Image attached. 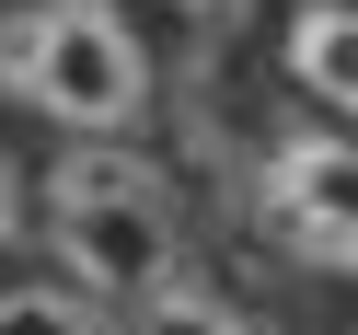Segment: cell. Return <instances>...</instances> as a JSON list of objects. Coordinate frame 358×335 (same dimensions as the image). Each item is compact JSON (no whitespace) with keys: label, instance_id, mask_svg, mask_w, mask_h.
I'll return each mask as SVG.
<instances>
[{"label":"cell","instance_id":"6da1fadb","mask_svg":"<svg viewBox=\"0 0 358 335\" xmlns=\"http://www.w3.org/2000/svg\"><path fill=\"white\" fill-rule=\"evenodd\" d=\"M35 231H47L58 278H81L104 312H139L150 289L196 278L173 173L150 162L139 139H58V162L35 173Z\"/></svg>","mask_w":358,"mask_h":335},{"label":"cell","instance_id":"7a4b0ae2","mask_svg":"<svg viewBox=\"0 0 358 335\" xmlns=\"http://www.w3.org/2000/svg\"><path fill=\"white\" fill-rule=\"evenodd\" d=\"M0 93L47 116L58 139H139L162 104V70L116 0H24L0 24Z\"/></svg>","mask_w":358,"mask_h":335},{"label":"cell","instance_id":"3957f363","mask_svg":"<svg viewBox=\"0 0 358 335\" xmlns=\"http://www.w3.org/2000/svg\"><path fill=\"white\" fill-rule=\"evenodd\" d=\"M243 208H255V243L312 278H358V127L335 116H289L255 139L243 162Z\"/></svg>","mask_w":358,"mask_h":335},{"label":"cell","instance_id":"277c9868","mask_svg":"<svg viewBox=\"0 0 358 335\" xmlns=\"http://www.w3.org/2000/svg\"><path fill=\"white\" fill-rule=\"evenodd\" d=\"M278 70L312 116L358 127V0H289L278 12Z\"/></svg>","mask_w":358,"mask_h":335},{"label":"cell","instance_id":"5b68a950","mask_svg":"<svg viewBox=\"0 0 358 335\" xmlns=\"http://www.w3.org/2000/svg\"><path fill=\"white\" fill-rule=\"evenodd\" d=\"M0 335H116L81 278H0Z\"/></svg>","mask_w":358,"mask_h":335},{"label":"cell","instance_id":"8992f818","mask_svg":"<svg viewBox=\"0 0 358 335\" xmlns=\"http://www.w3.org/2000/svg\"><path fill=\"white\" fill-rule=\"evenodd\" d=\"M116 335H266L243 301H220V289H196V278H173V289H150L139 312H116Z\"/></svg>","mask_w":358,"mask_h":335},{"label":"cell","instance_id":"52a82bcc","mask_svg":"<svg viewBox=\"0 0 358 335\" xmlns=\"http://www.w3.org/2000/svg\"><path fill=\"white\" fill-rule=\"evenodd\" d=\"M35 231V173H24V150L0 139V243H24Z\"/></svg>","mask_w":358,"mask_h":335},{"label":"cell","instance_id":"ba28073f","mask_svg":"<svg viewBox=\"0 0 358 335\" xmlns=\"http://www.w3.org/2000/svg\"><path fill=\"white\" fill-rule=\"evenodd\" d=\"M173 12H196V24H220V12H231V0H173Z\"/></svg>","mask_w":358,"mask_h":335}]
</instances>
